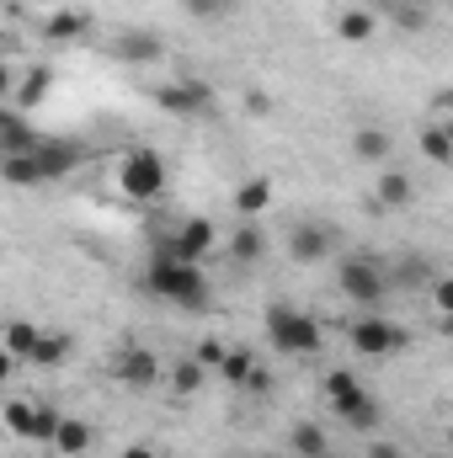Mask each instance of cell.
Masks as SVG:
<instances>
[{"mask_svg": "<svg viewBox=\"0 0 453 458\" xmlns=\"http://www.w3.org/2000/svg\"><path fill=\"white\" fill-rule=\"evenodd\" d=\"M144 283H150V293L155 299H166V304H176V310H209V277H203V267L198 261H182L176 250H166V245H155V256H150V267H144Z\"/></svg>", "mask_w": 453, "mask_h": 458, "instance_id": "obj_1", "label": "cell"}, {"mask_svg": "<svg viewBox=\"0 0 453 458\" xmlns=\"http://www.w3.org/2000/svg\"><path fill=\"white\" fill-rule=\"evenodd\" d=\"M326 405H331V416H341L346 432H379L373 421H384V405L363 389V378L352 368H331L326 373Z\"/></svg>", "mask_w": 453, "mask_h": 458, "instance_id": "obj_2", "label": "cell"}, {"mask_svg": "<svg viewBox=\"0 0 453 458\" xmlns=\"http://www.w3.org/2000/svg\"><path fill=\"white\" fill-rule=\"evenodd\" d=\"M267 346L278 357H315L326 346V331H321L315 315H304L294 304H272L267 310Z\"/></svg>", "mask_w": 453, "mask_h": 458, "instance_id": "obj_3", "label": "cell"}, {"mask_svg": "<svg viewBox=\"0 0 453 458\" xmlns=\"http://www.w3.org/2000/svg\"><path fill=\"white\" fill-rule=\"evenodd\" d=\"M389 288H395V277H389V267L373 261V256H346L337 267V293L346 304H357V310H379V304L389 299Z\"/></svg>", "mask_w": 453, "mask_h": 458, "instance_id": "obj_4", "label": "cell"}, {"mask_svg": "<svg viewBox=\"0 0 453 458\" xmlns=\"http://www.w3.org/2000/svg\"><path fill=\"white\" fill-rule=\"evenodd\" d=\"M346 342L357 357H400L406 346H411V331L400 326V320H389V315H363V320H352V331H346Z\"/></svg>", "mask_w": 453, "mask_h": 458, "instance_id": "obj_5", "label": "cell"}, {"mask_svg": "<svg viewBox=\"0 0 453 458\" xmlns=\"http://www.w3.org/2000/svg\"><path fill=\"white\" fill-rule=\"evenodd\" d=\"M166 160L155 155V149H128L123 155V165H117V187L133 198V203H155L160 192H166Z\"/></svg>", "mask_w": 453, "mask_h": 458, "instance_id": "obj_6", "label": "cell"}, {"mask_svg": "<svg viewBox=\"0 0 453 458\" xmlns=\"http://www.w3.org/2000/svg\"><path fill=\"white\" fill-rule=\"evenodd\" d=\"M81 160H86V149H81V144H70V139H43V144L32 149V165H38L43 187H48V182L75 176V171H81Z\"/></svg>", "mask_w": 453, "mask_h": 458, "instance_id": "obj_7", "label": "cell"}, {"mask_svg": "<svg viewBox=\"0 0 453 458\" xmlns=\"http://www.w3.org/2000/svg\"><path fill=\"white\" fill-rule=\"evenodd\" d=\"M160 245H166V250H176L182 261H198V267H203V256H214L219 234H214V219H182V225L171 229Z\"/></svg>", "mask_w": 453, "mask_h": 458, "instance_id": "obj_8", "label": "cell"}, {"mask_svg": "<svg viewBox=\"0 0 453 458\" xmlns=\"http://www.w3.org/2000/svg\"><path fill=\"white\" fill-rule=\"evenodd\" d=\"M155 107L171 117H198L214 107V91L209 86H198V81H171V86H160L155 91Z\"/></svg>", "mask_w": 453, "mask_h": 458, "instance_id": "obj_9", "label": "cell"}, {"mask_svg": "<svg viewBox=\"0 0 453 458\" xmlns=\"http://www.w3.org/2000/svg\"><path fill=\"white\" fill-rule=\"evenodd\" d=\"M113 378L128 389H150V384H160V357L150 346H123V352H113Z\"/></svg>", "mask_w": 453, "mask_h": 458, "instance_id": "obj_10", "label": "cell"}, {"mask_svg": "<svg viewBox=\"0 0 453 458\" xmlns=\"http://www.w3.org/2000/svg\"><path fill=\"white\" fill-rule=\"evenodd\" d=\"M288 250H294V261L315 267V261H326L337 250V234H331V225H294L288 229Z\"/></svg>", "mask_w": 453, "mask_h": 458, "instance_id": "obj_11", "label": "cell"}, {"mask_svg": "<svg viewBox=\"0 0 453 458\" xmlns=\"http://www.w3.org/2000/svg\"><path fill=\"white\" fill-rule=\"evenodd\" d=\"M43 144V133H32V123L21 117V107H5L0 113V149L5 155H32Z\"/></svg>", "mask_w": 453, "mask_h": 458, "instance_id": "obj_12", "label": "cell"}, {"mask_svg": "<svg viewBox=\"0 0 453 458\" xmlns=\"http://www.w3.org/2000/svg\"><path fill=\"white\" fill-rule=\"evenodd\" d=\"M117 59L123 64H155V59H166V38L160 32H123L117 38Z\"/></svg>", "mask_w": 453, "mask_h": 458, "instance_id": "obj_13", "label": "cell"}, {"mask_svg": "<svg viewBox=\"0 0 453 458\" xmlns=\"http://www.w3.org/2000/svg\"><path fill=\"white\" fill-rule=\"evenodd\" d=\"M91 32V16L86 11H54V16H43V38L48 43H75V38H86Z\"/></svg>", "mask_w": 453, "mask_h": 458, "instance_id": "obj_14", "label": "cell"}, {"mask_svg": "<svg viewBox=\"0 0 453 458\" xmlns=\"http://www.w3.org/2000/svg\"><path fill=\"white\" fill-rule=\"evenodd\" d=\"M411 198H416V182L406 171H379V182H373V203L379 208H406Z\"/></svg>", "mask_w": 453, "mask_h": 458, "instance_id": "obj_15", "label": "cell"}, {"mask_svg": "<svg viewBox=\"0 0 453 458\" xmlns=\"http://www.w3.org/2000/svg\"><path fill=\"white\" fill-rule=\"evenodd\" d=\"M229 256L240 261V267H251V261H261L267 256V229L256 225V219H245V225L229 234Z\"/></svg>", "mask_w": 453, "mask_h": 458, "instance_id": "obj_16", "label": "cell"}, {"mask_svg": "<svg viewBox=\"0 0 453 458\" xmlns=\"http://www.w3.org/2000/svg\"><path fill=\"white\" fill-rule=\"evenodd\" d=\"M267 203H272V182H267V176H251V182L235 187V214H240V219H261Z\"/></svg>", "mask_w": 453, "mask_h": 458, "instance_id": "obj_17", "label": "cell"}, {"mask_svg": "<svg viewBox=\"0 0 453 458\" xmlns=\"http://www.w3.org/2000/svg\"><path fill=\"white\" fill-rule=\"evenodd\" d=\"M288 448H294V458H326V454H331V437H326V427H321V421H294Z\"/></svg>", "mask_w": 453, "mask_h": 458, "instance_id": "obj_18", "label": "cell"}, {"mask_svg": "<svg viewBox=\"0 0 453 458\" xmlns=\"http://www.w3.org/2000/svg\"><path fill=\"white\" fill-rule=\"evenodd\" d=\"M48 86H54V70H48V64H32V70L21 75V86L11 91V107H21V113L38 107V102L48 97Z\"/></svg>", "mask_w": 453, "mask_h": 458, "instance_id": "obj_19", "label": "cell"}, {"mask_svg": "<svg viewBox=\"0 0 453 458\" xmlns=\"http://www.w3.org/2000/svg\"><path fill=\"white\" fill-rule=\"evenodd\" d=\"M373 32H379V16L363 11V5H346V11L337 16V38L341 43H368Z\"/></svg>", "mask_w": 453, "mask_h": 458, "instance_id": "obj_20", "label": "cell"}, {"mask_svg": "<svg viewBox=\"0 0 453 458\" xmlns=\"http://www.w3.org/2000/svg\"><path fill=\"white\" fill-rule=\"evenodd\" d=\"M389 149H395V144H389L384 128H357V133H352V155L368 160V165H389Z\"/></svg>", "mask_w": 453, "mask_h": 458, "instance_id": "obj_21", "label": "cell"}, {"mask_svg": "<svg viewBox=\"0 0 453 458\" xmlns=\"http://www.w3.org/2000/svg\"><path fill=\"white\" fill-rule=\"evenodd\" d=\"M203 378H209V368H203L198 357H176V362H171V394H176V400H192V394L203 389Z\"/></svg>", "mask_w": 453, "mask_h": 458, "instance_id": "obj_22", "label": "cell"}, {"mask_svg": "<svg viewBox=\"0 0 453 458\" xmlns=\"http://www.w3.org/2000/svg\"><path fill=\"white\" fill-rule=\"evenodd\" d=\"M43 342V326H32V320H11L5 326V357H16V362H27L32 352Z\"/></svg>", "mask_w": 453, "mask_h": 458, "instance_id": "obj_23", "label": "cell"}, {"mask_svg": "<svg viewBox=\"0 0 453 458\" xmlns=\"http://www.w3.org/2000/svg\"><path fill=\"white\" fill-rule=\"evenodd\" d=\"M70 352H75V336H70V331H43V342H38V352H32L27 362L59 368V362H70Z\"/></svg>", "mask_w": 453, "mask_h": 458, "instance_id": "obj_24", "label": "cell"}, {"mask_svg": "<svg viewBox=\"0 0 453 458\" xmlns=\"http://www.w3.org/2000/svg\"><path fill=\"white\" fill-rule=\"evenodd\" d=\"M91 443H97L91 421H75V416H64V427H59V437H54V448H59L64 458H81Z\"/></svg>", "mask_w": 453, "mask_h": 458, "instance_id": "obj_25", "label": "cell"}, {"mask_svg": "<svg viewBox=\"0 0 453 458\" xmlns=\"http://www.w3.org/2000/svg\"><path fill=\"white\" fill-rule=\"evenodd\" d=\"M256 368H261V362H256V352H251V346H229V357H225V368H219V373H225L235 389H245Z\"/></svg>", "mask_w": 453, "mask_h": 458, "instance_id": "obj_26", "label": "cell"}, {"mask_svg": "<svg viewBox=\"0 0 453 458\" xmlns=\"http://www.w3.org/2000/svg\"><path fill=\"white\" fill-rule=\"evenodd\" d=\"M422 155L438 165H453V133L449 128H422Z\"/></svg>", "mask_w": 453, "mask_h": 458, "instance_id": "obj_27", "label": "cell"}, {"mask_svg": "<svg viewBox=\"0 0 453 458\" xmlns=\"http://www.w3.org/2000/svg\"><path fill=\"white\" fill-rule=\"evenodd\" d=\"M32 421H38V405H27V400H11V405H5L11 437H27V443H32Z\"/></svg>", "mask_w": 453, "mask_h": 458, "instance_id": "obj_28", "label": "cell"}, {"mask_svg": "<svg viewBox=\"0 0 453 458\" xmlns=\"http://www.w3.org/2000/svg\"><path fill=\"white\" fill-rule=\"evenodd\" d=\"M395 283H406V288H422V283H438L432 277V261H422V256H411V261H400L395 272H389Z\"/></svg>", "mask_w": 453, "mask_h": 458, "instance_id": "obj_29", "label": "cell"}, {"mask_svg": "<svg viewBox=\"0 0 453 458\" xmlns=\"http://www.w3.org/2000/svg\"><path fill=\"white\" fill-rule=\"evenodd\" d=\"M59 427H64V416H59V405H38V421H32V443H54L59 437Z\"/></svg>", "mask_w": 453, "mask_h": 458, "instance_id": "obj_30", "label": "cell"}, {"mask_svg": "<svg viewBox=\"0 0 453 458\" xmlns=\"http://www.w3.org/2000/svg\"><path fill=\"white\" fill-rule=\"evenodd\" d=\"M192 357H198V362H203V368H209V373H214V368H225V357H229V346L219 342V336H203V342L192 346Z\"/></svg>", "mask_w": 453, "mask_h": 458, "instance_id": "obj_31", "label": "cell"}, {"mask_svg": "<svg viewBox=\"0 0 453 458\" xmlns=\"http://www.w3.org/2000/svg\"><path fill=\"white\" fill-rule=\"evenodd\" d=\"M432 304H438V315H453V277L432 283Z\"/></svg>", "mask_w": 453, "mask_h": 458, "instance_id": "obj_32", "label": "cell"}, {"mask_svg": "<svg viewBox=\"0 0 453 458\" xmlns=\"http://www.w3.org/2000/svg\"><path fill=\"white\" fill-rule=\"evenodd\" d=\"M245 113H251V117H267V113H272L267 91H245Z\"/></svg>", "mask_w": 453, "mask_h": 458, "instance_id": "obj_33", "label": "cell"}, {"mask_svg": "<svg viewBox=\"0 0 453 458\" xmlns=\"http://www.w3.org/2000/svg\"><path fill=\"white\" fill-rule=\"evenodd\" d=\"M245 389H251V394H272V373H267V368H256V373H251V384H245Z\"/></svg>", "mask_w": 453, "mask_h": 458, "instance_id": "obj_34", "label": "cell"}, {"mask_svg": "<svg viewBox=\"0 0 453 458\" xmlns=\"http://www.w3.org/2000/svg\"><path fill=\"white\" fill-rule=\"evenodd\" d=\"M187 11L203 16V21H214V16H219V0H187Z\"/></svg>", "mask_w": 453, "mask_h": 458, "instance_id": "obj_35", "label": "cell"}, {"mask_svg": "<svg viewBox=\"0 0 453 458\" xmlns=\"http://www.w3.org/2000/svg\"><path fill=\"white\" fill-rule=\"evenodd\" d=\"M368 458H406L395 443H368Z\"/></svg>", "mask_w": 453, "mask_h": 458, "instance_id": "obj_36", "label": "cell"}, {"mask_svg": "<svg viewBox=\"0 0 453 458\" xmlns=\"http://www.w3.org/2000/svg\"><path fill=\"white\" fill-rule=\"evenodd\" d=\"M117 458H160V454H155L150 443H128V448H123V454H117Z\"/></svg>", "mask_w": 453, "mask_h": 458, "instance_id": "obj_37", "label": "cell"}, {"mask_svg": "<svg viewBox=\"0 0 453 458\" xmlns=\"http://www.w3.org/2000/svg\"><path fill=\"white\" fill-rule=\"evenodd\" d=\"M443 336L453 342V315H443Z\"/></svg>", "mask_w": 453, "mask_h": 458, "instance_id": "obj_38", "label": "cell"}, {"mask_svg": "<svg viewBox=\"0 0 453 458\" xmlns=\"http://www.w3.org/2000/svg\"><path fill=\"white\" fill-rule=\"evenodd\" d=\"M267 458H283V454H267Z\"/></svg>", "mask_w": 453, "mask_h": 458, "instance_id": "obj_39", "label": "cell"}, {"mask_svg": "<svg viewBox=\"0 0 453 458\" xmlns=\"http://www.w3.org/2000/svg\"><path fill=\"white\" fill-rule=\"evenodd\" d=\"M326 458H341V454H326Z\"/></svg>", "mask_w": 453, "mask_h": 458, "instance_id": "obj_40", "label": "cell"}, {"mask_svg": "<svg viewBox=\"0 0 453 458\" xmlns=\"http://www.w3.org/2000/svg\"><path fill=\"white\" fill-rule=\"evenodd\" d=\"M443 5H453V0H443Z\"/></svg>", "mask_w": 453, "mask_h": 458, "instance_id": "obj_41", "label": "cell"}]
</instances>
